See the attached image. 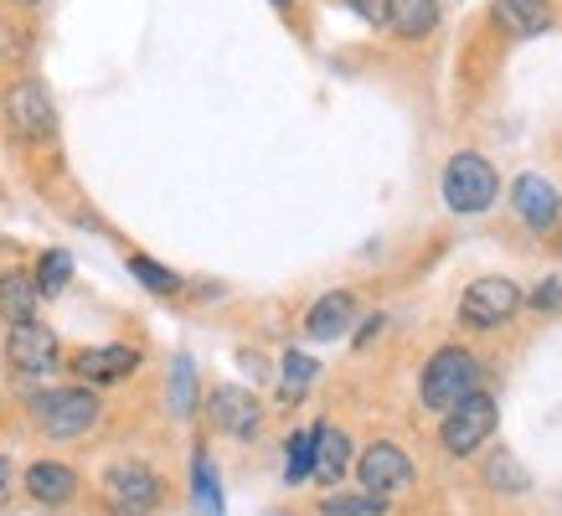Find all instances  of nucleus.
<instances>
[{"label":"nucleus","instance_id":"14","mask_svg":"<svg viewBox=\"0 0 562 516\" xmlns=\"http://www.w3.org/2000/svg\"><path fill=\"white\" fill-rule=\"evenodd\" d=\"M516 212L527 217L531 227H552L558 223V212H562V197H558V187L547 181V176H516Z\"/></svg>","mask_w":562,"mask_h":516},{"label":"nucleus","instance_id":"19","mask_svg":"<svg viewBox=\"0 0 562 516\" xmlns=\"http://www.w3.org/2000/svg\"><path fill=\"white\" fill-rule=\"evenodd\" d=\"M191 496H196L202 516H227V506H222L217 464H212V455H206V449H196V455H191Z\"/></svg>","mask_w":562,"mask_h":516},{"label":"nucleus","instance_id":"28","mask_svg":"<svg viewBox=\"0 0 562 516\" xmlns=\"http://www.w3.org/2000/svg\"><path fill=\"white\" fill-rule=\"evenodd\" d=\"M537 305H542V310H552V305H562V284H558V279H547L542 290H537Z\"/></svg>","mask_w":562,"mask_h":516},{"label":"nucleus","instance_id":"5","mask_svg":"<svg viewBox=\"0 0 562 516\" xmlns=\"http://www.w3.org/2000/svg\"><path fill=\"white\" fill-rule=\"evenodd\" d=\"M495 424H501V408H495V397L470 393V397H460L454 408L443 413L439 439H443V449H449L454 460H464V455H475V449L491 439Z\"/></svg>","mask_w":562,"mask_h":516},{"label":"nucleus","instance_id":"29","mask_svg":"<svg viewBox=\"0 0 562 516\" xmlns=\"http://www.w3.org/2000/svg\"><path fill=\"white\" fill-rule=\"evenodd\" d=\"M11 485H16V470H11V460L0 455V506L11 501Z\"/></svg>","mask_w":562,"mask_h":516},{"label":"nucleus","instance_id":"25","mask_svg":"<svg viewBox=\"0 0 562 516\" xmlns=\"http://www.w3.org/2000/svg\"><path fill=\"white\" fill-rule=\"evenodd\" d=\"M130 274H135L150 294H176L181 290V274L166 269V263H155V258H145V254H130Z\"/></svg>","mask_w":562,"mask_h":516},{"label":"nucleus","instance_id":"9","mask_svg":"<svg viewBox=\"0 0 562 516\" xmlns=\"http://www.w3.org/2000/svg\"><path fill=\"white\" fill-rule=\"evenodd\" d=\"M5 361L16 378H47L63 361V346L42 321H26V326H5Z\"/></svg>","mask_w":562,"mask_h":516},{"label":"nucleus","instance_id":"21","mask_svg":"<svg viewBox=\"0 0 562 516\" xmlns=\"http://www.w3.org/2000/svg\"><path fill=\"white\" fill-rule=\"evenodd\" d=\"M166 403H171L176 418H191V413H196V361H191V357H176V361H171Z\"/></svg>","mask_w":562,"mask_h":516},{"label":"nucleus","instance_id":"26","mask_svg":"<svg viewBox=\"0 0 562 516\" xmlns=\"http://www.w3.org/2000/svg\"><path fill=\"white\" fill-rule=\"evenodd\" d=\"M491 485L495 491H527V475H521V464H512V455H495L491 460Z\"/></svg>","mask_w":562,"mask_h":516},{"label":"nucleus","instance_id":"13","mask_svg":"<svg viewBox=\"0 0 562 516\" xmlns=\"http://www.w3.org/2000/svg\"><path fill=\"white\" fill-rule=\"evenodd\" d=\"M351 321H357V294H351V290H330V294H321V300L310 305L305 336H310V341H336V336H346V330H351Z\"/></svg>","mask_w":562,"mask_h":516},{"label":"nucleus","instance_id":"12","mask_svg":"<svg viewBox=\"0 0 562 516\" xmlns=\"http://www.w3.org/2000/svg\"><path fill=\"white\" fill-rule=\"evenodd\" d=\"M21 485H26V496H32L36 506H68V501L78 496V470L63 460H36V464H26Z\"/></svg>","mask_w":562,"mask_h":516},{"label":"nucleus","instance_id":"1","mask_svg":"<svg viewBox=\"0 0 562 516\" xmlns=\"http://www.w3.org/2000/svg\"><path fill=\"white\" fill-rule=\"evenodd\" d=\"M26 413L47 439H78L103 418V403L93 388H42L26 397Z\"/></svg>","mask_w":562,"mask_h":516},{"label":"nucleus","instance_id":"27","mask_svg":"<svg viewBox=\"0 0 562 516\" xmlns=\"http://www.w3.org/2000/svg\"><path fill=\"white\" fill-rule=\"evenodd\" d=\"M346 5H351L357 16H367L372 26H382V0H346Z\"/></svg>","mask_w":562,"mask_h":516},{"label":"nucleus","instance_id":"23","mask_svg":"<svg viewBox=\"0 0 562 516\" xmlns=\"http://www.w3.org/2000/svg\"><path fill=\"white\" fill-rule=\"evenodd\" d=\"M315 475V434L300 429L284 439V481L290 485H305Z\"/></svg>","mask_w":562,"mask_h":516},{"label":"nucleus","instance_id":"22","mask_svg":"<svg viewBox=\"0 0 562 516\" xmlns=\"http://www.w3.org/2000/svg\"><path fill=\"white\" fill-rule=\"evenodd\" d=\"M32 279H36V294H42V300H57V294L68 290V279H72V254H63V248H47V254L36 258Z\"/></svg>","mask_w":562,"mask_h":516},{"label":"nucleus","instance_id":"31","mask_svg":"<svg viewBox=\"0 0 562 516\" xmlns=\"http://www.w3.org/2000/svg\"><path fill=\"white\" fill-rule=\"evenodd\" d=\"M273 5H290V0H273Z\"/></svg>","mask_w":562,"mask_h":516},{"label":"nucleus","instance_id":"24","mask_svg":"<svg viewBox=\"0 0 562 516\" xmlns=\"http://www.w3.org/2000/svg\"><path fill=\"white\" fill-rule=\"evenodd\" d=\"M387 501L367 496V491H336V496L321 501V516H382Z\"/></svg>","mask_w":562,"mask_h":516},{"label":"nucleus","instance_id":"17","mask_svg":"<svg viewBox=\"0 0 562 516\" xmlns=\"http://www.w3.org/2000/svg\"><path fill=\"white\" fill-rule=\"evenodd\" d=\"M382 26L397 36H428L439 26V0H382Z\"/></svg>","mask_w":562,"mask_h":516},{"label":"nucleus","instance_id":"15","mask_svg":"<svg viewBox=\"0 0 562 516\" xmlns=\"http://www.w3.org/2000/svg\"><path fill=\"white\" fill-rule=\"evenodd\" d=\"M315 475L325 485H341V475L351 470V434L336 424H315Z\"/></svg>","mask_w":562,"mask_h":516},{"label":"nucleus","instance_id":"4","mask_svg":"<svg viewBox=\"0 0 562 516\" xmlns=\"http://www.w3.org/2000/svg\"><path fill=\"white\" fill-rule=\"evenodd\" d=\"M495 191H501V181H495V166L485 155L460 150L449 160V171H443V202H449V212H485L495 202Z\"/></svg>","mask_w":562,"mask_h":516},{"label":"nucleus","instance_id":"11","mask_svg":"<svg viewBox=\"0 0 562 516\" xmlns=\"http://www.w3.org/2000/svg\"><path fill=\"white\" fill-rule=\"evenodd\" d=\"M206 408H212V424H217L222 434H233V439H254L258 424H263V408H258V397L248 393V388H233V382L212 388Z\"/></svg>","mask_w":562,"mask_h":516},{"label":"nucleus","instance_id":"20","mask_svg":"<svg viewBox=\"0 0 562 516\" xmlns=\"http://www.w3.org/2000/svg\"><path fill=\"white\" fill-rule=\"evenodd\" d=\"M315 378H321V361L305 357V351H284V361H279V397H284V403H300Z\"/></svg>","mask_w":562,"mask_h":516},{"label":"nucleus","instance_id":"8","mask_svg":"<svg viewBox=\"0 0 562 516\" xmlns=\"http://www.w3.org/2000/svg\"><path fill=\"white\" fill-rule=\"evenodd\" d=\"M516 310H521V290H516L512 279L491 274V279H475V284L464 290L460 321H464L470 330H495V326H506Z\"/></svg>","mask_w":562,"mask_h":516},{"label":"nucleus","instance_id":"18","mask_svg":"<svg viewBox=\"0 0 562 516\" xmlns=\"http://www.w3.org/2000/svg\"><path fill=\"white\" fill-rule=\"evenodd\" d=\"M495 21L516 36H542L552 26V5L547 0H495Z\"/></svg>","mask_w":562,"mask_h":516},{"label":"nucleus","instance_id":"3","mask_svg":"<svg viewBox=\"0 0 562 516\" xmlns=\"http://www.w3.org/2000/svg\"><path fill=\"white\" fill-rule=\"evenodd\" d=\"M160 496H166V481H160V470H150L145 460H120V464L103 470V501H109L120 516L155 512Z\"/></svg>","mask_w":562,"mask_h":516},{"label":"nucleus","instance_id":"16","mask_svg":"<svg viewBox=\"0 0 562 516\" xmlns=\"http://www.w3.org/2000/svg\"><path fill=\"white\" fill-rule=\"evenodd\" d=\"M36 305H42L36 279L26 274V269H5V274H0V315H5V326H26V321H36Z\"/></svg>","mask_w":562,"mask_h":516},{"label":"nucleus","instance_id":"7","mask_svg":"<svg viewBox=\"0 0 562 516\" xmlns=\"http://www.w3.org/2000/svg\"><path fill=\"white\" fill-rule=\"evenodd\" d=\"M357 481H361V491H367V496L392 501L397 491H408V485H413V460L403 455V445H392V439H376V445L361 449Z\"/></svg>","mask_w":562,"mask_h":516},{"label":"nucleus","instance_id":"2","mask_svg":"<svg viewBox=\"0 0 562 516\" xmlns=\"http://www.w3.org/2000/svg\"><path fill=\"white\" fill-rule=\"evenodd\" d=\"M475 382H480L475 351H464V346H443V351L428 357L424 382H418V397H424L428 413H449L460 397L475 393Z\"/></svg>","mask_w":562,"mask_h":516},{"label":"nucleus","instance_id":"30","mask_svg":"<svg viewBox=\"0 0 562 516\" xmlns=\"http://www.w3.org/2000/svg\"><path fill=\"white\" fill-rule=\"evenodd\" d=\"M11 5H42V0H11Z\"/></svg>","mask_w":562,"mask_h":516},{"label":"nucleus","instance_id":"10","mask_svg":"<svg viewBox=\"0 0 562 516\" xmlns=\"http://www.w3.org/2000/svg\"><path fill=\"white\" fill-rule=\"evenodd\" d=\"M68 367L83 378V388H109V382L139 372V351L135 346H83V351H72Z\"/></svg>","mask_w":562,"mask_h":516},{"label":"nucleus","instance_id":"6","mask_svg":"<svg viewBox=\"0 0 562 516\" xmlns=\"http://www.w3.org/2000/svg\"><path fill=\"white\" fill-rule=\"evenodd\" d=\"M0 109H5V124H11L21 139H52L57 135L52 93H47V83H36V78H16V83L0 93Z\"/></svg>","mask_w":562,"mask_h":516}]
</instances>
